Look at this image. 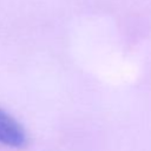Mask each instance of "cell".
I'll list each match as a JSON object with an SVG mask.
<instances>
[{"label": "cell", "instance_id": "obj_1", "mask_svg": "<svg viewBox=\"0 0 151 151\" xmlns=\"http://www.w3.org/2000/svg\"><path fill=\"white\" fill-rule=\"evenodd\" d=\"M27 133L21 124L9 113L0 109V144L9 147H24Z\"/></svg>", "mask_w": 151, "mask_h": 151}]
</instances>
